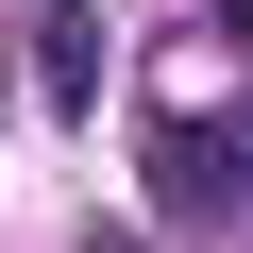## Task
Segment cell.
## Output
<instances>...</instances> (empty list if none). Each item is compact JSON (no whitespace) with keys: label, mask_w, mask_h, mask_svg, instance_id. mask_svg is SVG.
I'll use <instances>...</instances> for the list:
<instances>
[{"label":"cell","mask_w":253,"mask_h":253,"mask_svg":"<svg viewBox=\"0 0 253 253\" xmlns=\"http://www.w3.org/2000/svg\"><path fill=\"white\" fill-rule=\"evenodd\" d=\"M236 169H253V152H219V135H152V186H169V203H219Z\"/></svg>","instance_id":"1"},{"label":"cell","mask_w":253,"mask_h":253,"mask_svg":"<svg viewBox=\"0 0 253 253\" xmlns=\"http://www.w3.org/2000/svg\"><path fill=\"white\" fill-rule=\"evenodd\" d=\"M34 34H51V101H84V0H51Z\"/></svg>","instance_id":"2"}]
</instances>
